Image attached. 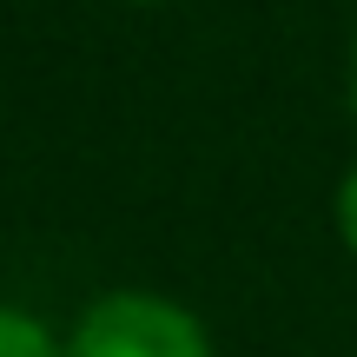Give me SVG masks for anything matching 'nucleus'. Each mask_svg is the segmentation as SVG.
<instances>
[{"label": "nucleus", "mask_w": 357, "mask_h": 357, "mask_svg": "<svg viewBox=\"0 0 357 357\" xmlns=\"http://www.w3.org/2000/svg\"><path fill=\"white\" fill-rule=\"evenodd\" d=\"M66 357H212V337L159 291H106L79 311Z\"/></svg>", "instance_id": "obj_1"}, {"label": "nucleus", "mask_w": 357, "mask_h": 357, "mask_svg": "<svg viewBox=\"0 0 357 357\" xmlns=\"http://www.w3.org/2000/svg\"><path fill=\"white\" fill-rule=\"evenodd\" d=\"M0 357H66V344L20 305H0Z\"/></svg>", "instance_id": "obj_2"}, {"label": "nucleus", "mask_w": 357, "mask_h": 357, "mask_svg": "<svg viewBox=\"0 0 357 357\" xmlns=\"http://www.w3.org/2000/svg\"><path fill=\"white\" fill-rule=\"evenodd\" d=\"M337 231H344V245L357 252V166L344 172V185H337Z\"/></svg>", "instance_id": "obj_3"}, {"label": "nucleus", "mask_w": 357, "mask_h": 357, "mask_svg": "<svg viewBox=\"0 0 357 357\" xmlns=\"http://www.w3.org/2000/svg\"><path fill=\"white\" fill-rule=\"evenodd\" d=\"M351 106H357V53H351Z\"/></svg>", "instance_id": "obj_4"}]
</instances>
